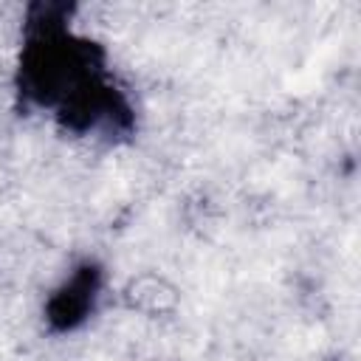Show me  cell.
<instances>
[{"mask_svg": "<svg viewBox=\"0 0 361 361\" xmlns=\"http://www.w3.org/2000/svg\"><path fill=\"white\" fill-rule=\"evenodd\" d=\"M14 96L71 138L118 141L135 130V104L107 48L73 23V6H31L14 59Z\"/></svg>", "mask_w": 361, "mask_h": 361, "instance_id": "obj_1", "label": "cell"}, {"mask_svg": "<svg viewBox=\"0 0 361 361\" xmlns=\"http://www.w3.org/2000/svg\"><path fill=\"white\" fill-rule=\"evenodd\" d=\"M107 285V271L99 259L85 257L73 262L62 279L48 290L42 305V322L54 336H71L82 330L99 310Z\"/></svg>", "mask_w": 361, "mask_h": 361, "instance_id": "obj_2", "label": "cell"}]
</instances>
